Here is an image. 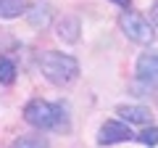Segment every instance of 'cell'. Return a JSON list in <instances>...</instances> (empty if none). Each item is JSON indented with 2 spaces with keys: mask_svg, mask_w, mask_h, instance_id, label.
Returning <instances> with one entry per match:
<instances>
[{
  "mask_svg": "<svg viewBox=\"0 0 158 148\" xmlns=\"http://www.w3.org/2000/svg\"><path fill=\"white\" fill-rule=\"evenodd\" d=\"M69 108L63 103H50V101H42V98H34L24 106V119L27 124H32L34 130H66L69 127V116H66Z\"/></svg>",
  "mask_w": 158,
  "mask_h": 148,
  "instance_id": "cell-1",
  "label": "cell"
},
{
  "mask_svg": "<svg viewBox=\"0 0 158 148\" xmlns=\"http://www.w3.org/2000/svg\"><path fill=\"white\" fill-rule=\"evenodd\" d=\"M40 72L45 74L53 85H69L79 77V61L61 50H45L40 56Z\"/></svg>",
  "mask_w": 158,
  "mask_h": 148,
  "instance_id": "cell-2",
  "label": "cell"
},
{
  "mask_svg": "<svg viewBox=\"0 0 158 148\" xmlns=\"http://www.w3.org/2000/svg\"><path fill=\"white\" fill-rule=\"evenodd\" d=\"M118 27H121V32H124L132 42H137V45H153V40H156L153 24L137 11H124L118 16Z\"/></svg>",
  "mask_w": 158,
  "mask_h": 148,
  "instance_id": "cell-3",
  "label": "cell"
},
{
  "mask_svg": "<svg viewBox=\"0 0 158 148\" xmlns=\"http://www.w3.org/2000/svg\"><path fill=\"white\" fill-rule=\"evenodd\" d=\"M137 82L145 87H158V50H145L135 63Z\"/></svg>",
  "mask_w": 158,
  "mask_h": 148,
  "instance_id": "cell-4",
  "label": "cell"
},
{
  "mask_svg": "<svg viewBox=\"0 0 158 148\" xmlns=\"http://www.w3.org/2000/svg\"><path fill=\"white\" fill-rule=\"evenodd\" d=\"M127 140H135V132L129 130L127 122H103L100 132H98V143L100 146H113V143H127Z\"/></svg>",
  "mask_w": 158,
  "mask_h": 148,
  "instance_id": "cell-5",
  "label": "cell"
},
{
  "mask_svg": "<svg viewBox=\"0 0 158 148\" xmlns=\"http://www.w3.org/2000/svg\"><path fill=\"white\" fill-rule=\"evenodd\" d=\"M116 114L127 124H148V127H150V116H153L148 106H118Z\"/></svg>",
  "mask_w": 158,
  "mask_h": 148,
  "instance_id": "cell-6",
  "label": "cell"
},
{
  "mask_svg": "<svg viewBox=\"0 0 158 148\" xmlns=\"http://www.w3.org/2000/svg\"><path fill=\"white\" fill-rule=\"evenodd\" d=\"M56 34L61 37L63 42H77L79 40V34H82V21H79V16H63L61 21H58V29Z\"/></svg>",
  "mask_w": 158,
  "mask_h": 148,
  "instance_id": "cell-7",
  "label": "cell"
},
{
  "mask_svg": "<svg viewBox=\"0 0 158 148\" xmlns=\"http://www.w3.org/2000/svg\"><path fill=\"white\" fill-rule=\"evenodd\" d=\"M27 19H29V24H32L34 29H45L48 24H50V19H53L50 3H37L34 8H29V11H27Z\"/></svg>",
  "mask_w": 158,
  "mask_h": 148,
  "instance_id": "cell-8",
  "label": "cell"
},
{
  "mask_svg": "<svg viewBox=\"0 0 158 148\" xmlns=\"http://www.w3.org/2000/svg\"><path fill=\"white\" fill-rule=\"evenodd\" d=\"M27 11V0H0V19H19Z\"/></svg>",
  "mask_w": 158,
  "mask_h": 148,
  "instance_id": "cell-9",
  "label": "cell"
},
{
  "mask_svg": "<svg viewBox=\"0 0 158 148\" xmlns=\"http://www.w3.org/2000/svg\"><path fill=\"white\" fill-rule=\"evenodd\" d=\"M8 148H48V137L45 135H21Z\"/></svg>",
  "mask_w": 158,
  "mask_h": 148,
  "instance_id": "cell-10",
  "label": "cell"
},
{
  "mask_svg": "<svg viewBox=\"0 0 158 148\" xmlns=\"http://www.w3.org/2000/svg\"><path fill=\"white\" fill-rule=\"evenodd\" d=\"M16 63L8 56H0V85H13L16 82Z\"/></svg>",
  "mask_w": 158,
  "mask_h": 148,
  "instance_id": "cell-11",
  "label": "cell"
},
{
  "mask_svg": "<svg viewBox=\"0 0 158 148\" xmlns=\"http://www.w3.org/2000/svg\"><path fill=\"white\" fill-rule=\"evenodd\" d=\"M135 140L140 143V146H158V124L156 127H145V130L140 132V135H135Z\"/></svg>",
  "mask_w": 158,
  "mask_h": 148,
  "instance_id": "cell-12",
  "label": "cell"
},
{
  "mask_svg": "<svg viewBox=\"0 0 158 148\" xmlns=\"http://www.w3.org/2000/svg\"><path fill=\"white\" fill-rule=\"evenodd\" d=\"M150 24L158 27V0H153V6H150Z\"/></svg>",
  "mask_w": 158,
  "mask_h": 148,
  "instance_id": "cell-13",
  "label": "cell"
},
{
  "mask_svg": "<svg viewBox=\"0 0 158 148\" xmlns=\"http://www.w3.org/2000/svg\"><path fill=\"white\" fill-rule=\"evenodd\" d=\"M111 3H116V6H121V8H127V11H129V6H132V0H111Z\"/></svg>",
  "mask_w": 158,
  "mask_h": 148,
  "instance_id": "cell-14",
  "label": "cell"
}]
</instances>
